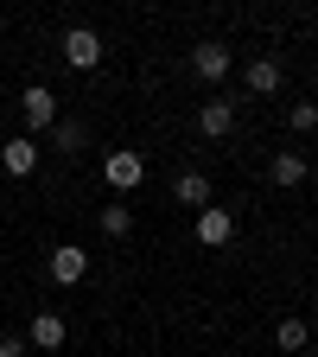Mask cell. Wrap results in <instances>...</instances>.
<instances>
[{
  "label": "cell",
  "instance_id": "cell-1",
  "mask_svg": "<svg viewBox=\"0 0 318 357\" xmlns=\"http://www.w3.org/2000/svg\"><path fill=\"white\" fill-rule=\"evenodd\" d=\"M64 64H77V70H96V64H102V38L89 32V26H70V32H64Z\"/></svg>",
  "mask_w": 318,
  "mask_h": 357
},
{
  "label": "cell",
  "instance_id": "cell-2",
  "mask_svg": "<svg viewBox=\"0 0 318 357\" xmlns=\"http://www.w3.org/2000/svg\"><path fill=\"white\" fill-rule=\"evenodd\" d=\"M19 115H26V128H32V134H38V128H58V96H51L45 83H32L26 96H19Z\"/></svg>",
  "mask_w": 318,
  "mask_h": 357
},
{
  "label": "cell",
  "instance_id": "cell-3",
  "mask_svg": "<svg viewBox=\"0 0 318 357\" xmlns=\"http://www.w3.org/2000/svg\"><path fill=\"white\" fill-rule=\"evenodd\" d=\"M102 178H109L115 192H134V185H141V178H147V160L121 147V153H109V160H102Z\"/></svg>",
  "mask_w": 318,
  "mask_h": 357
},
{
  "label": "cell",
  "instance_id": "cell-4",
  "mask_svg": "<svg viewBox=\"0 0 318 357\" xmlns=\"http://www.w3.org/2000/svg\"><path fill=\"white\" fill-rule=\"evenodd\" d=\"M230 236H236V217L223 211V204H204V211H198V243H204V249H223Z\"/></svg>",
  "mask_w": 318,
  "mask_h": 357
},
{
  "label": "cell",
  "instance_id": "cell-5",
  "mask_svg": "<svg viewBox=\"0 0 318 357\" xmlns=\"http://www.w3.org/2000/svg\"><path fill=\"white\" fill-rule=\"evenodd\" d=\"M83 275H89V249H77V243H58V249H51V281L77 287Z\"/></svg>",
  "mask_w": 318,
  "mask_h": 357
},
{
  "label": "cell",
  "instance_id": "cell-6",
  "mask_svg": "<svg viewBox=\"0 0 318 357\" xmlns=\"http://www.w3.org/2000/svg\"><path fill=\"white\" fill-rule=\"evenodd\" d=\"M191 70H198L204 83H216V77H230V45H223V38H204L198 52H191Z\"/></svg>",
  "mask_w": 318,
  "mask_h": 357
},
{
  "label": "cell",
  "instance_id": "cell-7",
  "mask_svg": "<svg viewBox=\"0 0 318 357\" xmlns=\"http://www.w3.org/2000/svg\"><path fill=\"white\" fill-rule=\"evenodd\" d=\"M198 128L210 134V141H223V134L236 128V102H230V96H210V102L198 109Z\"/></svg>",
  "mask_w": 318,
  "mask_h": 357
},
{
  "label": "cell",
  "instance_id": "cell-8",
  "mask_svg": "<svg viewBox=\"0 0 318 357\" xmlns=\"http://www.w3.org/2000/svg\"><path fill=\"white\" fill-rule=\"evenodd\" d=\"M0 166H7L13 178H26V172L38 166V141H32V134H13V141L0 147Z\"/></svg>",
  "mask_w": 318,
  "mask_h": 357
},
{
  "label": "cell",
  "instance_id": "cell-9",
  "mask_svg": "<svg viewBox=\"0 0 318 357\" xmlns=\"http://www.w3.org/2000/svg\"><path fill=\"white\" fill-rule=\"evenodd\" d=\"M26 344L32 351H58L64 344V319H58V312H38V319L26 326Z\"/></svg>",
  "mask_w": 318,
  "mask_h": 357
},
{
  "label": "cell",
  "instance_id": "cell-10",
  "mask_svg": "<svg viewBox=\"0 0 318 357\" xmlns=\"http://www.w3.org/2000/svg\"><path fill=\"white\" fill-rule=\"evenodd\" d=\"M172 198H178V204H191V211H204V204H210V178H204V172H178Z\"/></svg>",
  "mask_w": 318,
  "mask_h": 357
},
{
  "label": "cell",
  "instance_id": "cell-11",
  "mask_svg": "<svg viewBox=\"0 0 318 357\" xmlns=\"http://www.w3.org/2000/svg\"><path fill=\"white\" fill-rule=\"evenodd\" d=\"M248 89H255V96H274V89H280V58H255L248 64Z\"/></svg>",
  "mask_w": 318,
  "mask_h": 357
},
{
  "label": "cell",
  "instance_id": "cell-12",
  "mask_svg": "<svg viewBox=\"0 0 318 357\" xmlns=\"http://www.w3.org/2000/svg\"><path fill=\"white\" fill-rule=\"evenodd\" d=\"M305 153H274V185H305Z\"/></svg>",
  "mask_w": 318,
  "mask_h": 357
},
{
  "label": "cell",
  "instance_id": "cell-13",
  "mask_svg": "<svg viewBox=\"0 0 318 357\" xmlns=\"http://www.w3.org/2000/svg\"><path fill=\"white\" fill-rule=\"evenodd\" d=\"M305 338H312L305 319H280V326H274V344H280V351H305Z\"/></svg>",
  "mask_w": 318,
  "mask_h": 357
},
{
  "label": "cell",
  "instance_id": "cell-14",
  "mask_svg": "<svg viewBox=\"0 0 318 357\" xmlns=\"http://www.w3.org/2000/svg\"><path fill=\"white\" fill-rule=\"evenodd\" d=\"M102 230H109V236H127V230H134V211H127V204H102Z\"/></svg>",
  "mask_w": 318,
  "mask_h": 357
},
{
  "label": "cell",
  "instance_id": "cell-15",
  "mask_svg": "<svg viewBox=\"0 0 318 357\" xmlns=\"http://www.w3.org/2000/svg\"><path fill=\"white\" fill-rule=\"evenodd\" d=\"M51 141H58L64 153H77V147H83V121H58V128H51Z\"/></svg>",
  "mask_w": 318,
  "mask_h": 357
},
{
  "label": "cell",
  "instance_id": "cell-16",
  "mask_svg": "<svg viewBox=\"0 0 318 357\" xmlns=\"http://www.w3.org/2000/svg\"><path fill=\"white\" fill-rule=\"evenodd\" d=\"M293 128H299V134L318 128V102H293Z\"/></svg>",
  "mask_w": 318,
  "mask_h": 357
},
{
  "label": "cell",
  "instance_id": "cell-17",
  "mask_svg": "<svg viewBox=\"0 0 318 357\" xmlns=\"http://www.w3.org/2000/svg\"><path fill=\"white\" fill-rule=\"evenodd\" d=\"M0 357H26V338H19V332H7V338H0Z\"/></svg>",
  "mask_w": 318,
  "mask_h": 357
}]
</instances>
